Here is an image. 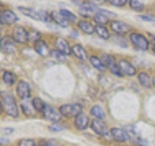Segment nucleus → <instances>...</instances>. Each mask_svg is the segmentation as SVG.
Masks as SVG:
<instances>
[{
	"label": "nucleus",
	"mask_w": 155,
	"mask_h": 146,
	"mask_svg": "<svg viewBox=\"0 0 155 146\" xmlns=\"http://www.w3.org/2000/svg\"><path fill=\"white\" fill-rule=\"evenodd\" d=\"M129 6L130 8L137 12H142L144 9V4L140 1H137V0H130L129 1Z\"/></svg>",
	"instance_id": "29"
},
{
	"label": "nucleus",
	"mask_w": 155,
	"mask_h": 146,
	"mask_svg": "<svg viewBox=\"0 0 155 146\" xmlns=\"http://www.w3.org/2000/svg\"><path fill=\"white\" fill-rule=\"evenodd\" d=\"M118 64H119L120 70H121V73H122V74L127 75V76H135L137 74V70H136L135 66L128 61L120 60Z\"/></svg>",
	"instance_id": "13"
},
{
	"label": "nucleus",
	"mask_w": 155,
	"mask_h": 146,
	"mask_svg": "<svg viewBox=\"0 0 155 146\" xmlns=\"http://www.w3.org/2000/svg\"><path fill=\"white\" fill-rule=\"evenodd\" d=\"M21 108H22L23 113H25L26 115H30V114L33 113L31 106L29 105L28 103H26V102H22V103H21Z\"/></svg>",
	"instance_id": "33"
},
{
	"label": "nucleus",
	"mask_w": 155,
	"mask_h": 146,
	"mask_svg": "<svg viewBox=\"0 0 155 146\" xmlns=\"http://www.w3.org/2000/svg\"><path fill=\"white\" fill-rule=\"evenodd\" d=\"M4 131H5V133H10V131H13V129H11V130H4Z\"/></svg>",
	"instance_id": "39"
},
{
	"label": "nucleus",
	"mask_w": 155,
	"mask_h": 146,
	"mask_svg": "<svg viewBox=\"0 0 155 146\" xmlns=\"http://www.w3.org/2000/svg\"><path fill=\"white\" fill-rule=\"evenodd\" d=\"M39 146H53V145H51V143H48V142H44V143H41Z\"/></svg>",
	"instance_id": "37"
},
{
	"label": "nucleus",
	"mask_w": 155,
	"mask_h": 146,
	"mask_svg": "<svg viewBox=\"0 0 155 146\" xmlns=\"http://www.w3.org/2000/svg\"><path fill=\"white\" fill-rule=\"evenodd\" d=\"M74 125L76 129L79 130H84L87 129V127L89 125V118L85 114L81 113L79 116H77L74 121Z\"/></svg>",
	"instance_id": "16"
},
{
	"label": "nucleus",
	"mask_w": 155,
	"mask_h": 146,
	"mask_svg": "<svg viewBox=\"0 0 155 146\" xmlns=\"http://www.w3.org/2000/svg\"><path fill=\"white\" fill-rule=\"evenodd\" d=\"M102 61H103V62L105 63L106 67L109 68V70L113 73L114 75L118 76V77H122L123 74L121 73L119 64L116 62L115 58L113 56L109 55V54H103V56H102Z\"/></svg>",
	"instance_id": "5"
},
{
	"label": "nucleus",
	"mask_w": 155,
	"mask_h": 146,
	"mask_svg": "<svg viewBox=\"0 0 155 146\" xmlns=\"http://www.w3.org/2000/svg\"><path fill=\"white\" fill-rule=\"evenodd\" d=\"M12 35L15 42L18 44H26L28 42V31L21 26L15 27Z\"/></svg>",
	"instance_id": "7"
},
{
	"label": "nucleus",
	"mask_w": 155,
	"mask_h": 146,
	"mask_svg": "<svg viewBox=\"0 0 155 146\" xmlns=\"http://www.w3.org/2000/svg\"><path fill=\"white\" fill-rule=\"evenodd\" d=\"M95 32L98 34V36L104 40H108L110 37V33L108 30V28L105 27L104 26H95Z\"/></svg>",
	"instance_id": "25"
},
{
	"label": "nucleus",
	"mask_w": 155,
	"mask_h": 146,
	"mask_svg": "<svg viewBox=\"0 0 155 146\" xmlns=\"http://www.w3.org/2000/svg\"><path fill=\"white\" fill-rule=\"evenodd\" d=\"M17 95L19 99H27L31 96V89L27 82L21 80L18 83Z\"/></svg>",
	"instance_id": "10"
},
{
	"label": "nucleus",
	"mask_w": 155,
	"mask_h": 146,
	"mask_svg": "<svg viewBox=\"0 0 155 146\" xmlns=\"http://www.w3.org/2000/svg\"><path fill=\"white\" fill-rule=\"evenodd\" d=\"M50 56L54 58V60H56L57 61H60V62H64L66 61V55H64V54H62L61 52H59L58 50H52L51 51V54Z\"/></svg>",
	"instance_id": "31"
},
{
	"label": "nucleus",
	"mask_w": 155,
	"mask_h": 146,
	"mask_svg": "<svg viewBox=\"0 0 155 146\" xmlns=\"http://www.w3.org/2000/svg\"><path fill=\"white\" fill-rule=\"evenodd\" d=\"M153 52H154V54H155V46L153 47Z\"/></svg>",
	"instance_id": "40"
},
{
	"label": "nucleus",
	"mask_w": 155,
	"mask_h": 146,
	"mask_svg": "<svg viewBox=\"0 0 155 146\" xmlns=\"http://www.w3.org/2000/svg\"><path fill=\"white\" fill-rule=\"evenodd\" d=\"M51 18L54 23H56L58 26L61 27H68L69 26V22L62 16V14L60 13V11H52L51 14Z\"/></svg>",
	"instance_id": "19"
},
{
	"label": "nucleus",
	"mask_w": 155,
	"mask_h": 146,
	"mask_svg": "<svg viewBox=\"0 0 155 146\" xmlns=\"http://www.w3.org/2000/svg\"><path fill=\"white\" fill-rule=\"evenodd\" d=\"M110 135L114 140L119 141V142H126V141H128L130 138L127 131L120 128H111Z\"/></svg>",
	"instance_id": "12"
},
{
	"label": "nucleus",
	"mask_w": 155,
	"mask_h": 146,
	"mask_svg": "<svg viewBox=\"0 0 155 146\" xmlns=\"http://www.w3.org/2000/svg\"><path fill=\"white\" fill-rule=\"evenodd\" d=\"M41 33L35 30V29H30L28 30V42H34L36 43L37 41L41 40Z\"/></svg>",
	"instance_id": "28"
},
{
	"label": "nucleus",
	"mask_w": 155,
	"mask_h": 146,
	"mask_svg": "<svg viewBox=\"0 0 155 146\" xmlns=\"http://www.w3.org/2000/svg\"><path fill=\"white\" fill-rule=\"evenodd\" d=\"M154 24H155V23H154Z\"/></svg>",
	"instance_id": "41"
},
{
	"label": "nucleus",
	"mask_w": 155,
	"mask_h": 146,
	"mask_svg": "<svg viewBox=\"0 0 155 146\" xmlns=\"http://www.w3.org/2000/svg\"><path fill=\"white\" fill-rule=\"evenodd\" d=\"M2 79H3V82L6 85L12 86V85L15 84V83H16V81H17V76L15 75L13 72L6 70V71H4V73H3Z\"/></svg>",
	"instance_id": "23"
},
{
	"label": "nucleus",
	"mask_w": 155,
	"mask_h": 146,
	"mask_svg": "<svg viewBox=\"0 0 155 146\" xmlns=\"http://www.w3.org/2000/svg\"><path fill=\"white\" fill-rule=\"evenodd\" d=\"M55 47L56 49L59 52H61L62 54L68 56V55H71L72 51H71V48L69 46V43L66 40L65 38L63 37H57L56 40H55Z\"/></svg>",
	"instance_id": "15"
},
{
	"label": "nucleus",
	"mask_w": 155,
	"mask_h": 146,
	"mask_svg": "<svg viewBox=\"0 0 155 146\" xmlns=\"http://www.w3.org/2000/svg\"><path fill=\"white\" fill-rule=\"evenodd\" d=\"M1 107L2 110L8 116L12 118H17L18 116V108L17 105V101L15 99L13 95L10 92H1Z\"/></svg>",
	"instance_id": "1"
},
{
	"label": "nucleus",
	"mask_w": 155,
	"mask_h": 146,
	"mask_svg": "<svg viewBox=\"0 0 155 146\" xmlns=\"http://www.w3.org/2000/svg\"><path fill=\"white\" fill-rule=\"evenodd\" d=\"M138 80L140 82V84L144 88H148L149 89V88L151 87L152 80H151V78H150L149 74L147 72H140L138 75Z\"/></svg>",
	"instance_id": "21"
},
{
	"label": "nucleus",
	"mask_w": 155,
	"mask_h": 146,
	"mask_svg": "<svg viewBox=\"0 0 155 146\" xmlns=\"http://www.w3.org/2000/svg\"><path fill=\"white\" fill-rule=\"evenodd\" d=\"M18 10L21 11L24 16L28 18H31L35 21H40L44 23H50L51 22V17L46 11L43 10H35L32 8H27V7H18Z\"/></svg>",
	"instance_id": "2"
},
{
	"label": "nucleus",
	"mask_w": 155,
	"mask_h": 146,
	"mask_svg": "<svg viewBox=\"0 0 155 146\" xmlns=\"http://www.w3.org/2000/svg\"><path fill=\"white\" fill-rule=\"evenodd\" d=\"M82 111V106L78 103L72 104H63L59 107V112L62 116L66 118H73L79 116Z\"/></svg>",
	"instance_id": "4"
},
{
	"label": "nucleus",
	"mask_w": 155,
	"mask_h": 146,
	"mask_svg": "<svg viewBox=\"0 0 155 146\" xmlns=\"http://www.w3.org/2000/svg\"><path fill=\"white\" fill-rule=\"evenodd\" d=\"M110 27L116 34H125L132 30V26L130 24L120 21H111L110 23Z\"/></svg>",
	"instance_id": "8"
},
{
	"label": "nucleus",
	"mask_w": 155,
	"mask_h": 146,
	"mask_svg": "<svg viewBox=\"0 0 155 146\" xmlns=\"http://www.w3.org/2000/svg\"><path fill=\"white\" fill-rule=\"evenodd\" d=\"M89 61H90V63H91V65L93 66L95 69L97 70H99V71H102V72H104L106 69H107V67L105 65V63L103 62V61L101 60V58H99L98 57H96V56H91L90 58H89Z\"/></svg>",
	"instance_id": "22"
},
{
	"label": "nucleus",
	"mask_w": 155,
	"mask_h": 146,
	"mask_svg": "<svg viewBox=\"0 0 155 146\" xmlns=\"http://www.w3.org/2000/svg\"><path fill=\"white\" fill-rule=\"evenodd\" d=\"M46 104L47 103H45L40 97H34L32 99V106L37 112H41V113H43V111L46 107Z\"/></svg>",
	"instance_id": "26"
},
{
	"label": "nucleus",
	"mask_w": 155,
	"mask_h": 146,
	"mask_svg": "<svg viewBox=\"0 0 155 146\" xmlns=\"http://www.w3.org/2000/svg\"><path fill=\"white\" fill-rule=\"evenodd\" d=\"M90 127L92 130H93L96 134L101 135V136H106V137H108L109 135H110V130H109L108 126H107V124L104 121H102L100 119L92 120Z\"/></svg>",
	"instance_id": "6"
},
{
	"label": "nucleus",
	"mask_w": 155,
	"mask_h": 146,
	"mask_svg": "<svg viewBox=\"0 0 155 146\" xmlns=\"http://www.w3.org/2000/svg\"><path fill=\"white\" fill-rule=\"evenodd\" d=\"M140 19H142L143 21L144 22H152V23H155V19L151 16H147V15H140L139 16Z\"/></svg>",
	"instance_id": "36"
},
{
	"label": "nucleus",
	"mask_w": 155,
	"mask_h": 146,
	"mask_svg": "<svg viewBox=\"0 0 155 146\" xmlns=\"http://www.w3.org/2000/svg\"><path fill=\"white\" fill-rule=\"evenodd\" d=\"M34 50L36 51L38 55H40L41 57H48L50 56L51 51L48 49V46L46 41L44 40H39L35 44H34Z\"/></svg>",
	"instance_id": "17"
},
{
	"label": "nucleus",
	"mask_w": 155,
	"mask_h": 146,
	"mask_svg": "<svg viewBox=\"0 0 155 146\" xmlns=\"http://www.w3.org/2000/svg\"><path fill=\"white\" fill-rule=\"evenodd\" d=\"M90 113L93 115L94 117H96V119H104L106 117V114H105V111L103 110L101 106L99 105H94L93 107L91 108L90 110Z\"/></svg>",
	"instance_id": "27"
},
{
	"label": "nucleus",
	"mask_w": 155,
	"mask_h": 146,
	"mask_svg": "<svg viewBox=\"0 0 155 146\" xmlns=\"http://www.w3.org/2000/svg\"><path fill=\"white\" fill-rule=\"evenodd\" d=\"M129 39L138 50L147 51L149 49V41L147 40V37L143 35V34L138 33V32H132V33H130Z\"/></svg>",
	"instance_id": "3"
},
{
	"label": "nucleus",
	"mask_w": 155,
	"mask_h": 146,
	"mask_svg": "<svg viewBox=\"0 0 155 146\" xmlns=\"http://www.w3.org/2000/svg\"><path fill=\"white\" fill-rule=\"evenodd\" d=\"M48 128H50V130H51V131H61L64 130V127L57 124V123H53L52 125L48 127Z\"/></svg>",
	"instance_id": "35"
},
{
	"label": "nucleus",
	"mask_w": 155,
	"mask_h": 146,
	"mask_svg": "<svg viewBox=\"0 0 155 146\" xmlns=\"http://www.w3.org/2000/svg\"><path fill=\"white\" fill-rule=\"evenodd\" d=\"M60 13L62 14V16L64 17L69 23H74L77 21V16L75 14H73L71 11L67 9H61L60 10Z\"/></svg>",
	"instance_id": "30"
},
{
	"label": "nucleus",
	"mask_w": 155,
	"mask_h": 146,
	"mask_svg": "<svg viewBox=\"0 0 155 146\" xmlns=\"http://www.w3.org/2000/svg\"><path fill=\"white\" fill-rule=\"evenodd\" d=\"M78 27H79L82 32L85 34H93L95 32V26L92 23H90L87 21H80L78 22Z\"/></svg>",
	"instance_id": "20"
},
{
	"label": "nucleus",
	"mask_w": 155,
	"mask_h": 146,
	"mask_svg": "<svg viewBox=\"0 0 155 146\" xmlns=\"http://www.w3.org/2000/svg\"><path fill=\"white\" fill-rule=\"evenodd\" d=\"M152 85H153V86L155 87V75H154V76L152 77Z\"/></svg>",
	"instance_id": "38"
},
{
	"label": "nucleus",
	"mask_w": 155,
	"mask_h": 146,
	"mask_svg": "<svg viewBox=\"0 0 155 146\" xmlns=\"http://www.w3.org/2000/svg\"><path fill=\"white\" fill-rule=\"evenodd\" d=\"M93 19H94V22L97 23V26H104V24H107V23H110V19L108 18V16H106V15L102 14L100 12L94 14Z\"/></svg>",
	"instance_id": "24"
},
{
	"label": "nucleus",
	"mask_w": 155,
	"mask_h": 146,
	"mask_svg": "<svg viewBox=\"0 0 155 146\" xmlns=\"http://www.w3.org/2000/svg\"><path fill=\"white\" fill-rule=\"evenodd\" d=\"M1 49L2 51L8 54H12L17 50L16 45H15V40L10 36H4L1 39Z\"/></svg>",
	"instance_id": "14"
},
{
	"label": "nucleus",
	"mask_w": 155,
	"mask_h": 146,
	"mask_svg": "<svg viewBox=\"0 0 155 146\" xmlns=\"http://www.w3.org/2000/svg\"><path fill=\"white\" fill-rule=\"evenodd\" d=\"M18 21V17L16 13H14L11 10H4L0 14V23L1 24H14Z\"/></svg>",
	"instance_id": "11"
},
{
	"label": "nucleus",
	"mask_w": 155,
	"mask_h": 146,
	"mask_svg": "<svg viewBox=\"0 0 155 146\" xmlns=\"http://www.w3.org/2000/svg\"><path fill=\"white\" fill-rule=\"evenodd\" d=\"M18 146H37V144H36L34 139L24 138V139H21V141H19Z\"/></svg>",
	"instance_id": "32"
},
{
	"label": "nucleus",
	"mask_w": 155,
	"mask_h": 146,
	"mask_svg": "<svg viewBox=\"0 0 155 146\" xmlns=\"http://www.w3.org/2000/svg\"><path fill=\"white\" fill-rule=\"evenodd\" d=\"M109 3L113 5V6L121 7V6H124V5H126L127 1H126V0H110Z\"/></svg>",
	"instance_id": "34"
},
{
	"label": "nucleus",
	"mask_w": 155,
	"mask_h": 146,
	"mask_svg": "<svg viewBox=\"0 0 155 146\" xmlns=\"http://www.w3.org/2000/svg\"><path fill=\"white\" fill-rule=\"evenodd\" d=\"M72 54L74 55L77 58L85 61L87 60V52L85 51V49L82 47L81 45H79V44H76L72 48H71Z\"/></svg>",
	"instance_id": "18"
},
{
	"label": "nucleus",
	"mask_w": 155,
	"mask_h": 146,
	"mask_svg": "<svg viewBox=\"0 0 155 146\" xmlns=\"http://www.w3.org/2000/svg\"><path fill=\"white\" fill-rule=\"evenodd\" d=\"M43 116L44 118L48 121H51L52 123H57L58 121L61 120V114L60 112L56 111L54 108H52L51 105L46 104L45 109L43 111Z\"/></svg>",
	"instance_id": "9"
}]
</instances>
